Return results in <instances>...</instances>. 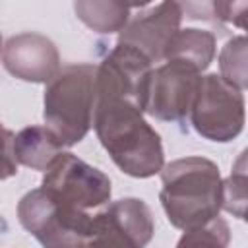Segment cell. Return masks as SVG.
<instances>
[{"label": "cell", "instance_id": "8fae6325", "mask_svg": "<svg viewBox=\"0 0 248 248\" xmlns=\"http://www.w3.org/2000/svg\"><path fill=\"white\" fill-rule=\"evenodd\" d=\"M182 16V6L178 2H161L149 12L130 19L118 43L140 50L151 62H161L165 60L172 37L180 31Z\"/></svg>", "mask_w": 248, "mask_h": 248}, {"label": "cell", "instance_id": "7c38bea8", "mask_svg": "<svg viewBox=\"0 0 248 248\" xmlns=\"http://www.w3.org/2000/svg\"><path fill=\"white\" fill-rule=\"evenodd\" d=\"M64 145L46 126H27L14 134V151L19 165L33 170H46L62 151Z\"/></svg>", "mask_w": 248, "mask_h": 248}, {"label": "cell", "instance_id": "9c48e42d", "mask_svg": "<svg viewBox=\"0 0 248 248\" xmlns=\"http://www.w3.org/2000/svg\"><path fill=\"white\" fill-rule=\"evenodd\" d=\"M202 72L178 60H167L153 70L145 112L157 120L176 122L190 114Z\"/></svg>", "mask_w": 248, "mask_h": 248}, {"label": "cell", "instance_id": "277c9868", "mask_svg": "<svg viewBox=\"0 0 248 248\" xmlns=\"http://www.w3.org/2000/svg\"><path fill=\"white\" fill-rule=\"evenodd\" d=\"M17 219L43 248H78L93 217L41 186L19 200Z\"/></svg>", "mask_w": 248, "mask_h": 248}, {"label": "cell", "instance_id": "52a82bcc", "mask_svg": "<svg viewBox=\"0 0 248 248\" xmlns=\"http://www.w3.org/2000/svg\"><path fill=\"white\" fill-rule=\"evenodd\" d=\"M153 62L140 50L116 43L97 66V99H120L145 112Z\"/></svg>", "mask_w": 248, "mask_h": 248}, {"label": "cell", "instance_id": "30bf717a", "mask_svg": "<svg viewBox=\"0 0 248 248\" xmlns=\"http://www.w3.org/2000/svg\"><path fill=\"white\" fill-rule=\"evenodd\" d=\"M2 62L14 78L33 83H48L62 70L56 45L33 31L10 37L2 48Z\"/></svg>", "mask_w": 248, "mask_h": 248}, {"label": "cell", "instance_id": "3957f363", "mask_svg": "<svg viewBox=\"0 0 248 248\" xmlns=\"http://www.w3.org/2000/svg\"><path fill=\"white\" fill-rule=\"evenodd\" d=\"M97 66H64L45 87V126L60 140L64 147L79 143L95 116L97 105Z\"/></svg>", "mask_w": 248, "mask_h": 248}, {"label": "cell", "instance_id": "d6986e66", "mask_svg": "<svg viewBox=\"0 0 248 248\" xmlns=\"http://www.w3.org/2000/svg\"><path fill=\"white\" fill-rule=\"evenodd\" d=\"M17 159L14 151V134L4 128V159H2V178H10L17 172Z\"/></svg>", "mask_w": 248, "mask_h": 248}, {"label": "cell", "instance_id": "2e32d148", "mask_svg": "<svg viewBox=\"0 0 248 248\" xmlns=\"http://www.w3.org/2000/svg\"><path fill=\"white\" fill-rule=\"evenodd\" d=\"M231 242V229L225 219L217 217L203 227L186 231L176 248H229Z\"/></svg>", "mask_w": 248, "mask_h": 248}, {"label": "cell", "instance_id": "4fadbf2b", "mask_svg": "<svg viewBox=\"0 0 248 248\" xmlns=\"http://www.w3.org/2000/svg\"><path fill=\"white\" fill-rule=\"evenodd\" d=\"M215 56V35L205 29H180L165 54L167 60H178L194 66L198 72H203Z\"/></svg>", "mask_w": 248, "mask_h": 248}, {"label": "cell", "instance_id": "9a60e30c", "mask_svg": "<svg viewBox=\"0 0 248 248\" xmlns=\"http://www.w3.org/2000/svg\"><path fill=\"white\" fill-rule=\"evenodd\" d=\"M219 76L236 89H248V35H236L219 52Z\"/></svg>", "mask_w": 248, "mask_h": 248}, {"label": "cell", "instance_id": "5b68a950", "mask_svg": "<svg viewBox=\"0 0 248 248\" xmlns=\"http://www.w3.org/2000/svg\"><path fill=\"white\" fill-rule=\"evenodd\" d=\"M244 97L217 74H205L200 79L190 120L194 130L209 141H231L244 128Z\"/></svg>", "mask_w": 248, "mask_h": 248}, {"label": "cell", "instance_id": "ba28073f", "mask_svg": "<svg viewBox=\"0 0 248 248\" xmlns=\"http://www.w3.org/2000/svg\"><path fill=\"white\" fill-rule=\"evenodd\" d=\"M41 186L56 198L87 211L110 200V178L72 153H60L45 170Z\"/></svg>", "mask_w": 248, "mask_h": 248}, {"label": "cell", "instance_id": "e0dca14e", "mask_svg": "<svg viewBox=\"0 0 248 248\" xmlns=\"http://www.w3.org/2000/svg\"><path fill=\"white\" fill-rule=\"evenodd\" d=\"M223 209L248 223V176L231 172L223 180Z\"/></svg>", "mask_w": 248, "mask_h": 248}, {"label": "cell", "instance_id": "5bb4252c", "mask_svg": "<svg viewBox=\"0 0 248 248\" xmlns=\"http://www.w3.org/2000/svg\"><path fill=\"white\" fill-rule=\"evenodd\" d=\"M140 4L128 2H107V0H79L74 4L76 16L97 33H116L124 31L130 23L132 10Z\"/></svg>", "mask_w": 248, "mask_h": 248}, {"label": "cell", "instance_id": "ac0fdd59", "mask_svg": "<svg viewBox=\"0 0 248 248\" xmlns=\"http://www.w3.org/2000/svg\"><path fill=\"white\" fill-rule=\"evenodd\" d=\"M219 23H232L248 31V2H215Z\"/></svg>", "mask_w": 248, "mask_h": 248}, {"label": "cell", "instance_id": "ffe728a7", "mask_svg": "<svg viewBox=\"0 0 248 248\" xmlns=\"http://www.w3.org/2000/svg\"><path fill=\"white\" fill-rule=\"evenodd\" d=\"M232 174H244L248 176V147L240 151L236 161L232 163Z\"/></svg>", "mask_w": 248, "mask_h": 248}, {"label": "cell", "instance_id": "8992f818", "mask_svg": "<svg viewBox=\"0 0 248 248\" xmlns=\"http://www.w3.org/2000/svg\"><path fill=\"white\" fill-rule=\"evenodd\" d=\"M153 232L149 205L140 198H122L93 215L78 248H145Z\"/></svg>", "mask_w": 248, "mask_h": 248}, {"label": "cell", "instance_id": "7a4b0ae2", "mask_svg": "<svg viewBox=\"0 0 248 248\" xmlns=\"http://www.w3.org/2000/svg\"><path fill=\"white\" fill-rule=\"evenodd\" d=\"M161 203L167 219L180 231H192L219 217L223 180L219 167L205 157L174 159L161 170Z\"/></svg>", "mask_w": 248, "mask_h": 248}, {"label": "cell", "instance_id": "6da1fadb", "mask_svg": "<svg viewBox=\"0 0 248 248\" xmlns=\"http://www.w3.org/2000/svg\"><path fill=\"white\" fill-rule=\"evenodd\" d=\"M93 128L101 145L122 172L134 178H149L163 170L161 138L136 105L120 99H97Z\"/></svg>", "mask_w": 248, "mask_h": 248}]
</instances>
